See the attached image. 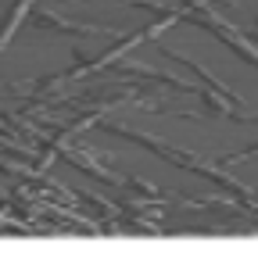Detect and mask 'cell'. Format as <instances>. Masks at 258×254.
I'll list each match as a JSON object with an SVG mask.
<instances>
[{"instance_id": "cell-3", "label": "cell", "mask_w": 258, "mask_h": 254, "mask_svg": "<svg viewBox=\"0 0 258 254\" xmlns=\"http://www.w3.org/2000/svg\"><path fill=\"white\" fill-rule=\"evenodd\" d=\"M57 154H61V157H69L76 168H83V172H86V176H93V179H104V183H111V186H125V179H122V176H115L111 168H104V165L97 161L90 150H83V147H69V143H61V147H57Z\"/></svg>"}, {"instance_id": "cell-2", "label": "cell", "mask_w": 258, "mask_h": 254, "mask_svg": "<svg viewBox=\"0 0 258 254\" xmlns=\"http://www.w3.org/2000/svg\"><path fill=\"white\" fill-rule=\"evenodd\" d=\"M104 129H111V133H118V136H125V140H137V143H144L147 150H154V154H161V157H169L172 165H179V168H190V172H205V157L201 154H190V150H176V147H169L165 140H158V136H151V133H144V129H129V125H122V122H101Z\"/></svg>"}, {"instance_id": "cell-4", "label": "cell", "mask_w": 258, "mask_h": 254, "mask_svg": "<svg viewBox=\"0 0 258 254\" xmlns=\"http://www.w3.org/2000/svg\"><path fill=\"white\" fill-rule=\"evenodd\" d=\"M32 15H36L40 25H54L57 33H69V36H72V33H86V36H111V40H118L115 29H104V25H79V22L61 18L57 11H43V8H40V11H32Z\"/></svg>"}, {"instance_id": "cell-6", "label": "cell", "mask_w": 258, "mask_h": 254, "mask_svg": "<svg viewBox=\"0 0 258 254\" xmlns=\"http://www.w3.org/2000/svg\"><path fill=\"white\" fill-rule=\"evenodd\" d=\"M125 190H133V194H140V197H147V201H169V194L165 190H158L154 183H147V179H140V176H129L125 179Z\"/></svg>"}, {"instance_id": "cell-1", "label": "cell", "mask_w": 258, "mask_h": 254, "mask_svg": "<svg viewBox=\"0 0 258 254\" xmlns=\"http://www.w3.org/2000/svg\"><path fill=\"white\" fill-rule=\"evenodd\" d=\"M186 18H194V22H201L205 29H212V33H215L219 40H226V43H230V47H233L244 61H251V65L258 68V43H254V40H247L237 25L226 22V18L215 11L212 0H208V4H201V8H190V11H186Z\"/></svg>"}, {"instance_id": "cell-7", "label": "cell", "mask_w": 258, "mask_h": 254, "mask_svg": "<svg viewBox=\"0 0 258 254\" xmlns=\"http://www.w3.org/2000/svg\"><path fill=\"white\" fill-rule=\"evenodd\" d=\"M258 154V143L251 147V150H240V154H230V157H226V165H237V161H244V157H254Z\"/></svg>"}, {"instance_id": "cell-5", "label": "cell", "mask_w": 258, "mask_h": 254, "mask_svg": "<svg viewBox=\"0 0 258 254\" xmlns=\"http://www.w3.org/2000/svg\"><path fill=\"white\" fill-rule=\"evenodd\" d=\"M32 4H36V0H15V4H11V11L4 15V22H0V50L11 43V36L18 33V25H22L25 15L32 11Z\"/></svg>"}]
</instances>
